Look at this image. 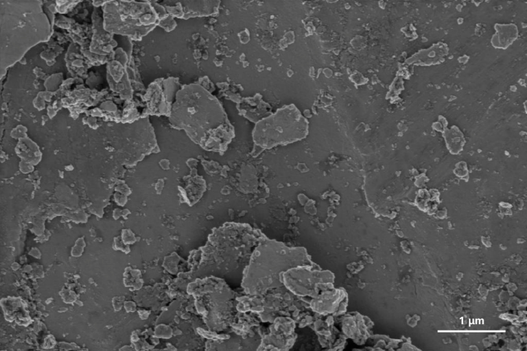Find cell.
Returning <instances> with one entry per match:
<instances>
[{
	"instance_id": "1",
	"label": "cell",
	"mask_w": 527,
	"mask_h": 351,
	"mask_svg": "<svg viewBox=\"0 0 527 351\" xmlns=\"http://www.w3.org/2000/svg\"><path fill=\"white\" fill-rule=\"evenodd\" d=\"M207 93L185 88L170 101V120L208 150L226 149L233 130L215 98Z\"/></svg>"
},
{
	"instance_id": "2",
	"label": "cell",
	"mask_w": 527,
	"mask_h": 351,
	"mask_svg": "<svg viewBox=\"0 0 527 351\" xmlns=\"http://www.w3.org/2000/svg\"><path fill=\"white\" fill-rule=\"evenodd\" d=\"M307 132L308 122L294 105H290L259 121L253 138L260 147L269 149L301 140Z\"/></svg>"
},
{
	"instance_id": "3",
	"label": "cell",
	"mask_w": 527,
	"mask_h": 351,
	"mask_svg": "<svg viewBox=\"0 0 527 351\" xmlns=\"http://www.w3.org/2000/svg\"><path fill=\"white\" fill-rule=\"evenodd\" d=\"M496 34L493 36L492 43L496 48L506 49L516 39L517 35V26L510 25H498Z\"/></svg>"
}]
</instances>
